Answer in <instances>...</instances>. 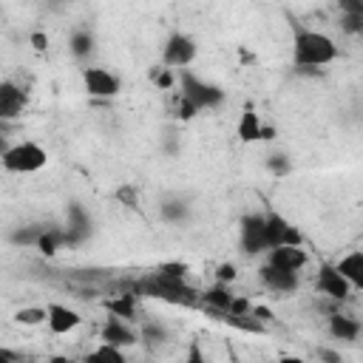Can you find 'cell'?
<instances>
[{"instance_id": "cell-8", "label": "cell", "mask_w": 363, "mask_h": 363, "mask_svg": "<svg viewBox=\"0 0 363 363\" xmlns=\"http://www.w3.org/2000/svg\"><path fill=\"white\" fill-rule=\"evenodd\" d=\"M309 255L303 247H272L267 252V264L275 269H286V272H301L306 267Z\"/></svg>"}, {"instance_id": "cell-13", "label": "cell", "mask_w": 363, "mask_h": 363, "mask_svg": "<svg viewBox=\"0 0 363 363\" xmlns=\"http://www.w3.org/2000/svg\"><path fill=\"white\" fill-rule=\"evenodd\" d=\"M258 272H261V284H264L267 289L278 292V295H289V292L298 289V272L275 269V267H269V264H264Z\"/></svg>"}, {"instance_id": "cell-37", "label": "cell", "mask_w": 363, "mask_h": 363, "mask_svg": "<svg viewBox=\"0 0 363 363\" xmlns=\"http://www.w3.org/2000/svg\"><path fill=\"white\" fill-rule=\"evenodd\" d=\"M199 111L190 105V102H184V99H179V108H176V119H182V122H187V119H193Z\"/></svg>"}, {"instance_id": "cell-14", "label": "cell", "mask_w": 363, "mask_h": 363, "mask_svg": "<svg viewBox=\"0 0 363 363\" xmlns=\"http://www.w3.org/2000/svg\"><path fill=\"white\" fill-rule=\"evenodd\" d=\"M337 275L352 286V289H363V252L360 250H352L349 255H343L337 264H335Z\"/></svg>"}, {"instance_id": "cell-34", "label": "cell", "mask_w": 363, "mask_h": 363, "mask_svg": "<svg viewBox=\"0 0 363 363\" xmlns=\"http://www.w3.org/2000/svg\"><path fill=\"white\" fill-rule=\"evenodd\" d=\"M156 272H162V275H167V278H184L187 267H184L182 261H167V264H159Z\"/></svg>"}, {"instance_id": "cell-25", "label": "cell", "mask_w": 363, "mask_h": 363, "mask_svg": "<svg viewBox=\"0 0 363 363\" xmlns=\"http://www.w3.org/2000/svg\"><path fill=\"white\" fill-rule=\"evenodd\" d=\"M167 337H170V332L162 323H145L139 332V340H147V343H164Z\"/></svg>"}, {"instance_id": "cell-22", "label": "cell", "mask_w": 363, "mask_h": 363, "mask_svg": "<svg viewBox=\"0 0 363 363\" xmlns=\"http://www.w3.org/2000/svg\"><path fill=\"white\" fill-rule=\"evenodd\" d=\"M43 230H45V227H37V224H31V227H17V230L9 233V241H11L14 247H34L37 238L43 235Z\"/></svg>"}, {"instance_id": "cell-27", "label": "cell", "mask_w": 363, "mask_h": 363, "mask_svg": "<svg viewBox=\"0 0 363 363\" xmlns=\"http://www.w3.org/2000/svg\"><path fill=\"white\" fill-rule=\"evenodd\" d=\"M187 204L184 201H164L162 204V218L164 221H182V218H187Z\"/></svg>"}, {"instance_id": "cell-3", "label": "cell", "mask_w": 363, "mask_h": 363, "mask_svg": "<svg viewBox=\"0 0 363 363\" xmlns=\"http://www.w3.org/2000/svg\"><path fill=\"white\" fill-rule=\"evenodd\" d=\"M179 85H182V99L190 102L196 111H210V108H218L224 102V91L213 82H204L199 79L193 71H182L179 77Z\"/></svg>"}, {"instance_id": "cell-15", "label": "cell", "mask_w": 363, "mask_h": 363, "mask_svg": "<svg viewBox=\"0 0 363 363\" xmlns=\"http://www.w3.org/2000/svg\"><path fill=\"white\" fill-rule=\"evenodd\" d=\"M329 335L343 340V343H354L360 337V320L349 318V315H332L329 318Z\"/></svg>"}, {"instance_id": "cell-33", "label": "cell", "mask_w": 363, "mask_h": 363, "mask_svg": "<svg viewBox=\"0 0 363 363\" xmlns=\"http://www.w3.org/2000/svg\"><path fill=\"white\" fill-rule=\"evenodd\" d=\"M278 247H303V235H301V230L298 227H286L284 230V235H281V244Z\"/></svg>"}, {"instance_id": "cell-24", "label": "cell", "mask_w": 363, "mask_h": 363, "mask_svg": "<svg viewBox=\"0 0 363 363\" xmlns=\"http://www.w3.org/2000/svg\"><path fill=\"white\" fill-rule=\"evenodd\" d=\"M14 320L23 323V326H37V323H45V306H23L14 312Z\"/></svg>"}, {"instance_id": "cell-29", "label": "cell", "mask_w": 363, "mask_h": 363, "mask_svg": "<svg viewBox=\"0 0 363 363\" xmlns=\"http://www.w3.org/2000/svg\"><path fill=\"white\" fill-rule=\"evenodd\" d=\"M116 199L125 204V207H139V193H136V187L133 184H122L119 190H116Z\"/></svg>"}, {"instance_id": "cell-26", "label": "cell", "mask_w": 363, "mask_h": 363, "mask_svg": "<svg viewBox=\"0 0 363 363\" xmlns=\"http://www.w3.org/2000/svg\"><path fill=\"white\" fill-rule=\"evenodd\" d=\"M267 170L272 176H286L292 170V162L286 159V153H269L267 156Z\"/></svg>"}, {"instance_id": "cell-6", "label": "cell", "mask_w": 363, "mask_h": 363, "mask_svg": "<svg viewBox=\"0 0 363 363\" xmlns=\"http://www.w3.org/2000/svg\"><path fill=\"white\" fill-rule=\"evenodd\" d=\"M82 85H85V94L96 96V99H111V96H116L122 91V79L113 71L96 68V65L82 68Z\"/></svg>"}, {"instance_id": "cell-44", "label": "cell", "mask_w": 363, "mask_h": 363, "mask_svg": "<svg viewBox=\"0 0 363 363\" xmlns=\"http://www.w3.org/2000/svg\"><path fill=\"white\" fill-rule=\"evenodd\" d=\"M227 352H230V360H227V363H247V360H241V357L233 352V346H227Z\"/></svg>"}, {"instance_id": "cell-38", "label": "cell", "mask_w": 363, "mask_h": 363, "mask_svg": "<svg viewBox=\"0 0 363 363\" xmlns=\"http://www.w3.org/2000/svg\"><path fill=\"white\" fill-rule=\"evenodd\" d=\"M318 360H323V363H343V357H340V352H332V349H318Z\"/></svg>"}, {"instance_id": "cell-31", "label": "cell", "mask_w": 363, "mask_h": 363, "mask_svg": "<svg viewBox=\"0 0 363 363\" xmlns=\"http://www.w3.org/2000/svg\"><path fill=\"white\" fill-rule=\"evenodd\" d=\"M250 312H252L250 301H247L244 295H233V301H230V309H227V315H233V318H241V315H250Z\"/></svg>"}, {"instance_id": "cell-2", "label": "cell", "mask_w": 363, "mask_h": 363, "mask_svg": "<svg viewBox=\"0 0 363 363\" xmlns=\"http://www.w3.org/2000/svg\"><path fill=\"white\" fill-rule=\"evenodd\" d=\"M295 62L301 68H320L337 60V45L329 34L323 31H298L295 34V45H292Z\"/></svg>"}, {"instance_id": "cell-20", "label": "cell", "mask_w": 363, "mask_h": 363, "mask_svg": "<svg viewBox=\"0 0 363 363\" xmlns=\"http://www.w3.org/2000/svg\"><path fill=\"white\" fill-rule=\"evenodd\" d=\"M94 45H96V40H94V34L85 31V28H77V31L71 34V40H68V48H71V54H74L77 60L91 57V54H94Z\"/></svg>"}, {"instance_id": "cell-16", "label": "cell", "mask_w": 363, "mask_h": 363, "mask_svg": "<svg viewBox=\"0 0 363 363\" xmlns=\"http://www.w3.org/2000/svg\"><path fill=\"white\" fill-rule=\"evenodd\" d=\"M102 306L108 309L111 318H119V320H133L136 318V295L133 292L108 298V301H102Z\"/></svg>"}, {"instance_id": "cell-36", "label": "cell", "mask_w": 363, "mask_h": 363, "mask_svg": "<svg viewBox=\"0 0 363 363\" xmlns=\"http://www.w3.org/2000/svg\"><path fill=\"white\" fill-rule=\"evenodd\" d=\"M28 43H31V48H34V51H40V54H43V51L48 48V34H45V31H34V34L28 37Z\"/></svg>"}, {"instance_id": "cell-35", "label": "cell", "mask_w": 363, "mask_h": 363, "mask_svg": "<svg viewBox=\"0 0 363 363\" xmlns=\"http://www.w3.org/2000/svg\"><path fill=\"white\" fill-rule=\"evenodd\" d=\"M150 77H153V82H156V85H159L162 91H167V88H173V82H176V79H173V74H170L167 68H159V71H153Z\"/></svg>"}, {"instance_id": "cell-7", "label": "cell", "mask_w": 363, "mask_h": 363, "mask_svg": "<svg viewBox=\"0 0 363 363\" xmlns=\"http://www.w3.org/2000/svg\"><path fill=\"white\" fill-rule=\"evenodd\" d=\"M241 250L247 255L269 252L267 233H264V213H247L241 218Z\"/></svg>"}, {"instance_id": "cell-5", "label": "cell", "mask_w": 363, "mask_h": 363, "mask_svg": "<svg viewBox=\"0 0 363 363\" xmlns=\"http://www.w3.org/2000/svg\"><path fill=\"white\" fill-rule=\"evenodd\" d=\"M196 60V40L184 31H173L162 48V65L170 71V68H187L190 62Z\"/></svg>"}, {"instance_id": "cell-42", "label": "cell", "mask_w": 363, "mask_h": 363, "mask_svg": "<svg viewBox=\"0 0 363 363\" xmlns=\"http://www.w3.org/2000/svg\"><path fill=\"white\" fill-rule=\"evenodd\" d=\"M48 363H74L68 354H54V357H48Z\"/></svg>"}, {"instance_id": "cell-46", "label": "cell", "mask_w": 363, "mask_h": 363, "mask_svg": "<svg viewBox=\"0 0 363 363\" xmlns=\"http://www.w3.org/2000/svg\"><path fill=\"white\" fill-rule=\"evenodd\" d=\"M6 363H11V360H6Z\"/></svg>"}, {"instance_id": "cell-11", "label": "cell", "mask_w": 363, "mask_h": 363, "mask_svg": "<svg viewBox=\"0 0 363 363\" xmlns=\"http://www.w3.org/2000/svg\"><path fill=\"white\" fill-rule=\"evenodd\" d=\"M99 340L108 343V346H116V349H125V346H133L139 343V335L119 318H108L99 329Z\"/></svg>"}, {"instance_id": "cell-23", "label": "cell", "mask_w": 363, "mask_h": 363, "mask_svg": "<svg viewBox=\"0 0 363 363\" xmlns=\"http://www.w3.org/2000/svg\"><path fill=\"white\" fill-rule=\"evenodd\" d=\"M34 247H37L43 255H48V258H51V255H57V250L62 247V233H60V230H48V227H45Z\"/></svg>"}, {"instance_id": "cell-4", "label": "cell", "mask_w": 363, "mask_h": 363, "mask_svg": "<svg viewBox=\"0 0 363 363\" xmlns=\"http://www.w3.org/2000/svg\"><path fill=\"white\" fill-rule=\"evenodd\" d=\"M45 162H48V153L37 142H17L0 156V164L9 173H37L45 167Z\"/></svg>"}, {"instance_id": "cell-43", "label": "cell", "mask_w": 363, "mask_h": 363, "mask_svg": "<svg viewBox=\"0 0 363 363\" xmlns=\"http://www.w3.org/2000/svg\"><path fill=\"white\" fill-rule=\"evenodd\" d=\"M278 363H309V360H303V357H295V354H286V357H281Z\"/></svg>"}, {"instance_id": "cell-9", "label": "cell", "mask_w": 363, "mask_h": 363, "mask_svg": "<svg viewBox=\"0 0 363 363\" xmlns=\"http://www.w3.org/2000/svg\"><path fill=\"white\" fill-rule=\"evenodd\" d=\"M45 323L54 335H68L74 332L79 323H82V315L71 306H62V303H48L45 306Z\"/></svg>"}, {"instance_id": "cell-12", "label": "cell", "mask_w": 363, "mask_h": 363, "mask_svg": "<svg viewBox=\"0 0 363 363\" xmlns=\"http://www.w3.org/2000/svg\"><path fill=\"white\" fill-rule=\"evenodd\" d=\"M23 105H26L23 88L14 85L11 79H3L0 82V122L3 119H17L23 113Z\"/></svg>"}, {"instance_id": "cell-28", "label": "cell", "mask_w": 363, "mask_h": 363, "mask_svg": "<svg viewBox=\"0 0 363 363\" xmlns=\"http://www.w3.org/2000/svg\"><path fill=\"white\" fill-rule=\"evenodd\" d=\"M238 278V269H235V264H218L216 267V284H224V286H230L233 281Z\"/></svg>"}, {"instance_id": "cell-17", "label": "cell", "mask_w": 363, "mask_h": 363, "mask_svg": "<svg viewBox=\"0 0 363 363\" xmlns=\"http://www.w3.org/2000/svg\"><path fill=\"white\" fill-rule=\"evenodd\" d=\"M235 133H238L241 142H258V133H261V116H258L250 105L241 111V119H238Z\"/></svg>"}, {"instance_id": "cell-39", "label": "cell", "mask_w": 363, "mask_h": 363, "mask_svg": "<svg viewBox=\"0 0 363 363\" xmlns=\"http://www.w3.org/2000/svg\"><path fill=\"white\" fill-rule=\"evenodd\" d=\"M340 9L346 14H363V3H354V0H340Z\"/></svg>"}, {"instance_id": "cell-32", "label": "cell", "mask_w": 363, "mask_h": 363, "mask_svg": "<svg viewBox=\"0 0 363 363\" xmlns=\"http://www.w3.org/2000/svg\"><path fill=\"white\" fill-rule=\"evenodd\" d=\"M182 363H210V357L204 354V349H201V343H199V340H190L187 354H184V360H182Z\"/></svg>"}, {"instance_id": "cell-45", "label": "cell", "mask_w": 363, "mask_h": 363, "mask_svg": "<svg viewBox=\"0 0 363 363\" xmlns=\"http://www.w3.org/2000/svg\"><path fill=\"white\" fill-rule=\"evenodd\" d=\"M9 147H11V145H6V139H3V136H0V156H3V153H6V150H9Z\"/></svg>"}, {"instance_id": "cell-1", "label": "cell", "mask_w": 363, "mask_h": 363, "mask_svg": "<svg viewBox=\"0 0 363 363\" xmlns=\"http://www.w3.org/2000/svg\"><path fill=\"white\" fill-rule=\"evenodd\" d=\"M136 298L139 295H147V298H159V301H167V303H176V306H196L199 303V292L184 284V278H167L162 272H150L145 275L139 284H136Z\"/></svg>"}, {"instance_id": "cell-19", "label": "cell", "mask_w": 363, "mask_h": 363, "mask_svg": "<svg viewBox=\"0 0 363 363\" xmlns=\"http://www.w3.org/2000/svg\"><path fill=\"white\" fill-rule=\"evenodd\" d=\"M286 227H289V221H286L281 213H275V210L264 213V233H267V244H269V250L281 244V235H284Z\"/></svg>"}, {"instance_id": "cell-18", "label": "cell", "mask_w": 363, "mask_h": 363, "mask_svg": "<svg viewBox=\"0 0 363 363\" xmlns=\"http://www.w3.org/2000/svg\"><path fill=\"white\" fill-rule=\"evenodd\" d=\"M199 301H201L204 306H210V309H216V312H224V315H227L230 301H233V292H230V286L216 284V286H210L207 292H201V295H199Z\"/></svg>"}, {"instance_id": "cell-10", "label": "cell", "mask_w": 363, "mask_h": 363, "mask_svg": "<svg viewBox=\"0 0 363 363\" xmlns=\"http://www.w3.org/2000/svg\"><path fill=\"white\" fill-rule=\"evenodd\" d=\"M318 289L332 301H346L352 295V286L337 275L335 264H320L318 267Z\"/></svg>"}, {"instance_id": "cell-40", "label": "cell", "mask_w": 363, "mask_h": 363, "mask_svg": "<svg viewBox=\"0 0 363 363\" xmlns=\"http://www.w3.org/2000/svg\"><path fill=\"white\" fill-rule=\"evenodd\" d=\"M275 128H269V125H261V133H258V142H272L275 139Z\"/></svg>"}, {"instance_id": "cell-30", "label": "cell", "mask_w": 363, "mask_h": 363, "mask_svg": "<svg viewBox=\"0 0 363 363\" xmlns=\"http://www.w3.org/2000/svg\"><path fill=\"white\" fill-rule=\"evenodd\" d=\"M340 28L346 34H360L363 31V14H343L340 17Z\"/></svg>"}, {"instance_id": "cell-21", "label": "cell", "mask_w": 363, "mask_h": 363, "mask_svg": "<svg viewBox=\"0 0 363 363\" xmlns=\"http://www.w3.org/2000/svg\"><path fill=\"white\" fill-rule=\"evenodd\" d=\"M82 363H128V357H125V352H122V349L108 346V343H99L94 352H88V354H85V360H82Z\"/></svg>"}, {"instance_id": "cell-41", "label": "cell", "mask_w": 363, "mask_h": 363, "mask_svg": "<svg viewBox=\"0 0 363 363\" xmlns=\"http://www.w3.org/2000/svg\"><path fill=\"white\" fill-rule=\"evenodd\" d=\"M6 360L17 363V352H14V349H6V346H0V363H6Z\"/></svg>"}]
</instances>
